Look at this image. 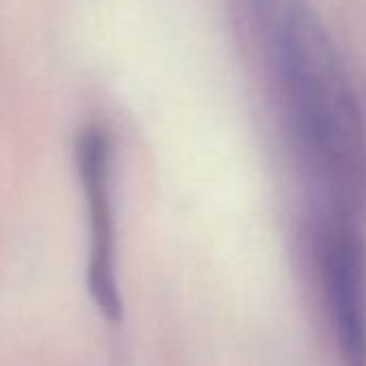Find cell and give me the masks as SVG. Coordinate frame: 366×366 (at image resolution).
<instances>
[{
  "instance_id": "1",
  "label": "cell",
  "mask_w": 366,
  "mask_h": 366,
  "mask_svg": "<svg viewBox=\"0 0 366 366\" xmlns=\"http://www.w3.org/2000/svg\"><path fill=\"white\" fill-rule=\"evenodd\" d=\"M269 39L289 125L321 214L355 218L366 197V129L338 50L304 0H269Z\"/></svg>"
},
{
  "instance_id": "3",
  "label": "cell",
  "mask_w": 366,
  "mask_h": 366,
  "mask_svg": "<svg viewBox=\"0 0 366 366\" xmlns=\"http://www.w3.org/2000/svg\"><path fill=\"white\" fill-rule=\"evenodd\" d=\"M80 179L84 186L86 209L91 216V265H89V287L99 310L119 319L121 300L117 289L114 272V218H112V197H110V147L108 138L91 129L82 136L80 149Z\"/></svg>"
},
{
  "instance_id": "2",
  "label": "cell",
  "mask_w": 366,
  "mask_h": 366,
  "mask_svg": "<svg viewBox=\"0 0 366 366\" xmlns=\"http://www.w3.org/2000/svg\"><path fill=\"white\" fill-rule=\"evenodd\" d=\"M315 265L342 366H366V248L351 216L319 214Z\"/></svg>"
}]
</instances>
